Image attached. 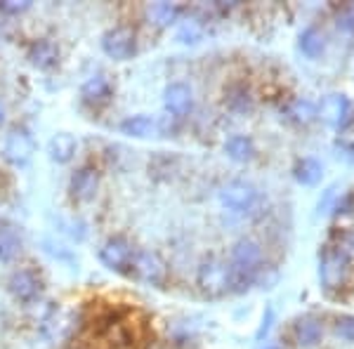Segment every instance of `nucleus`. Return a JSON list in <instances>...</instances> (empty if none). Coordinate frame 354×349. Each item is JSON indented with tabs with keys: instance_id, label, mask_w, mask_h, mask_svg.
<instances>
[{
	"instance_id": "1",
	"label": "nucleus",
	"mask_w": 354,
	"mask_h": 349,
	"mask_svg": "<svg viewBox=\"0 0 354 349\" xmlns=\"http://www.w3.org/2000/svg\"><path fill=\"white\" fill-rule=\"evenodd\" d=\"M227 265H230V290L245 293L250 285H255L260 269L265 267V248L250 236L239 238L232 245V255Z\"/></svg>"
},
{
	"instance_id": "2",
	"label": "nucleus",
	"mask_w": 354,
	"mask_h": 349,
	"mask_svg": "<svg viewBox=\"0 0 354 349\" xmlns=\"http://www.w3.org/2000/svg\"><path fill=\"white\" fill-rule=\"evenodd\" d=\"M354 272V260L335 250L333 245L324 243L319 253V283L328 297H340V290L350 285Z\"/></svg>"
},
{
	"instance_id": "3",
	"label": "nucleus",
	"mask_w": 354,
	"mask_h": 349,
	"mask_svg": "<svg viewBox=\"0 0 354 349\" xmlns=\"http://www.w3.org/2000/svg\"><path fill=\"white\" fill-rule=\"evenodd\" d=\"M196 285L205 297H222L230 293V265L218 255L203 257L196 269Z\"/></svg>"
},
{
	"instance_id": "4",
	"label": "nucleus",
	"mask_w": 354,
	"mask_h": 349,
	"mask_svg": "<svg viewBox=\"0 0 354 349\" xmlns=\"http://www.w3.org/2000/svg\"><path fill=\"white\" fill-rule=\"evenodd\" d=\"M220 203L232 213H253L260 203V191L245 180H230L218 191Z\"/></svg>"
},
{
	"instance_id": "5",
	"label": "nucleus",
	"mask_w": 354,
	"mask_h": 349,
	"mask_svg": "<svg viewBox=\"0 0 354 349\" xmlns=\"http://www.w3.org/2000/svg\"><path fill=\"white\" fill-rule=\"evenodd\" d=\"M135 253H137V250L133 248V243H130L125 236H111V238H106V241L102 243L97 257H100V262L109 269V272H113V274H130Z\"/></svg>"
},
{
	"instance_id": "6",
	"label": "nucleus",
	"mask_w": 354,
	"mask_h": 349,
	"mask_svg": "<svg viewBox=\"0 0 354 349\" xmlns=\"http://www.w3.org/2000/svg\"><path fill=\"white\" fill-rule=\"evenodd\" d=\"M130 274L137 281L153 285V288H161L165 279H168V265H165V260L156 250H137Z\"/></svg>"
},
{
	"instance_id": "7",
	"label": "nucleus",
	"mask_w": 354,
	"mask_h": 349,
	"mask_svg": "<svg viewBox=\"0 0 354 349\" xmlns=\"http://www.w3.org/2000/svg\"><path fill=\"white\" fill-rule=\"evenodd\" d=\"M102 53L113 62H125L137 53V36L130 26H111L102 36Z\"/></svg>"
},
{
	"instance_id": "8",
	"label": "nucleus",
	"mask_w": 354,
	"mask_h": 349,
	"mask_svg": "<svg viewBox=\"0 0 354 349\" xmlns=\"http://www.w3.org/2000/svg\"><path fill=\"white\" fill-rule=\"evenodd\" d=\"M3 153L10 163L21 168V165H26L33 158V153H36V142H33V137L28 135L24 128H12L5 135Z\"/></svg>"
},
{
	"instance_id": "9",
	"label": "nucleus",
	"mask_w": 354,
	"mask_h": 349,
	"mask_svg": "<svg viewBox=\"0 0 354 349\" xmlns=\"http://www.w3.org/2000/svg\"><path fill=\"white\" fill-rule=\"evenodd\" d=\"M319 116H322L330 128H338V130L347 128V123H350L354 116L352 102L342 93H330L324 97L322 106H319Z\"/></svg>"
},
{
	"instance_id": "10",
	"label": "nucleus",
	"mask_w": 354,
	"mask_h": 349,
	"mask_svg": "<svg viewBox=\"0 0 354 349\" xmlns=\"http://www.w3.org/2000/svg\"><path fill=\"white\" fill-rule=\"evenodd\" d=\"M8 290L21 305H31L38 295H41V279L31 269H17L12 276L8 279Z\"/></svg>"
},
{
	"instance_id": "11",
	"label": "nucleus",
	"mask_w": 354,
	"mask_h": 349,
	"mask_svg": "<svg viewBox=\"0 0 354 349\" xmlns=\"http://www.w3.org/2000/svg\"><path fill=\"white\" fill-rule=\"evenodd\" d=\"M290 333H293L295 345L300 349H314L322 345V340H324V323H322V319L314 317V314H302V317H298L293 321Z\"/></svg>"
},
{
	"instance_id": "12",
	"label": "nucleus",
	"mask_w": 354,
	"mask_h": 349,
	"mask_svg": "<svg viewBox=\"0 0 354 349\" xmlns=\"http://www.w3.org/2000/svg\"><path fill=\"white\" fill-rule=\"evenodd\" d=\"M97 189H100V173L93 165H83L76 173L71 175V182H68V191L76 201L81 203H90L97 196Z\"/></svg>"
},
{
	"instance_id": "13",
	"label": "nucleus",
	"mask_w": 354,
	"mask_h": 349,
	"mask_svg": "<svg viewBox=\"0 0 354 349\" xmlns=\"http://www.w3.org/2000/svg\"><path fill=\"white\" fill-rule=\"evenodd\" d=\"M163 106L173 118L189 116L194 109V93L187 83H170L163 90Z\"/></svg>"
},
{
	"instance_id": "14",
	"label": "nucleus",
	"mask_w": 354,
	"mask_h": 349,
	"mask_svg": "<svg viewBox=\"0 0 354 349\" xmlns=\"http://www.w3.org/2000/svg\"><path fill=\"white\" fill-rule=\"evenodd\" d=\"M26 57L36 68L50 71V68H55L57 62H59V48H57V43L50 41V38H41V41H33L28 45Z\"/></svg>"
},
{
	"instance_id": "15",
	"label": "nucleus",
	"mask_w": 354,
	"mask_h": 349,
	"mask_svg": "<svg viewBox=\"0 0 354 349\" xmlns=\"http://www.w3.org/2000/svg\"><path fill=\"white\" fill-rule=\"evenodd\" d=\"M113 93L111 88V81L109 76L104 73H93V76L85 78V83L81 85V97L85 104H93V106H100L104 102H109V97Z\"/></svg>"
},
{
	"instance_id": "16",
	"label": "nucleus",
	"mask_w": 354,
	"mask_h": 349,
	"mask_svg": "<svg viewBox=\"0 0 354 349\" xmlns=\"http://www.w3.org/2000/svg\"><path fill=\"white\" fill-rule=\"evenodd\" d=\"M78 151V142L71 133H57L48 140V158L53 163L64 165L68 161H73Z\"/></svg>"
},
{
	"instance_id": "17",
	"label": "nucleus",
	"mask_w": 354,
	"mask_h": 349,
	"mask_svg": "<svg viewBox=\"0 0 354 349\" xmlns=\"http://www.w3.org/2000/svg\"><path fill=\"white\" fill-rule=\"evenodd\" d=\"M293 177L302 187H317L324 177V163L314 156H302L293 165Z\"/></svg>"
},
{
	"instance_id": "18",
	"label": "nucleus",
	"mask_w": 354,
	"mask_h": 349,
	"mask_svg": "<svg viewBox=\"0 0 354 349\" xmlns=\"http://www.w3.org/2000/svg\"><path fill=\"white\" fill-rule=\"evenodd\" d=\"M225 104L232 109L234 113H250L255 106V97L250 93V88L243 81L232 83L225 90Z\"/></svg>"
},
{
	"instance_id": "19",
	"label": "nucleus",
	"mask_w": 354,
	"mask_h": 349,
	"mask_svg": "<svg viewBox=\"0 0 354 349\" xmlns=\"http://www.w3.org/2000/svg\"><path fill=\"white\" fill-rule=\"evenodd\" d=\"M121 133L128 137H135V140H149V137L158 135V123L153 121L151 116L137 113V116H128L121 123Z\"/></svg>"
},
{
	"instance_id": "20",
	"label": "nucleus",
	"mask_w": 354,
	"mask_h": 349,
	"mask_svg": "<svg viewBox=\"0 0 354 349\" xmlns=\"http://www.w3.org/2000/svg\"><path fill=\"white\" fill-rule=\"evenodd\" d=\"M225 153L236 163H248L255 158V142L248 135H232L225 142Z\"/></svg>"
},
{
	"instance_id": "21",
	"label": "nucleus",
	"mask_w": 354,
	"mask_h": 349,
	"mask_svg": "<svg viewBox=\"0 0 354 349\" xmlns=\"http://www.w3.org/2000/svg\"><path fill=\"white\" fill-rule=\"evenodd\" d=\"M300 53L305 57H310V59H317V57L324 55V50H326V36H324V31L319 26H307L305 31L300 33Z\"/></svg>"
},
{
	"instance_id": "22",
	"label": "nucleus",
	"mask_w": 354,
	"mask_h": 349,
	"mask_svg": "<svg viewBox=\"0 0 354 349\" xmlns=\"http://www.w3.org/2000/svg\"><path fill=\"white\" fill-rule=\"evenodd\" d=\"M180 5L175 3H153L147 8V19H149V24L158 26V28H165L170 24H175V21H180Z\"/></svg>"
},
{
	"instance_id": "23",
	"label": "nucleus",
	"mask_w": 354,
	"mask_h": 349,
	"mask_svg": "<svg viewBox=\"0 0 354 349\" xmlns=\"http://www.w3.org/2000/svg\"><path fill=\"white\" fill-rule=\"evenodd\" d=\"M21 253V236L15 227H0V262H12Z\"/></svg>"
},
{
	"instance_id": "24",
	"label": "nucleus",
	"mask_w": 354,
	"mask_h": 349,
	"mask_svg": "<svg viewBox=\"0 0 354 349\" xmlns=\"http://www.w3.org/2000/svg\"><path fill=\"white\" fill-rule=\"evenodd\" d=\"M288 116L293 118L295 123L300 125H310L319 118V106L314 104L312 100H305V97H298L288 104Z\"/></svg>"
},
{
	"instance_id": "25",
	"label": "nucleus",
	"mask_w": 354,
	"mask_h": 349,
	"mask_svg": "<svg viewBox=\"0 0 354 349\" xmlns=\"http://www.w3.org/2000/svg\"><path fill=\"white\" fill-rule=\"evenodd\" d=\"M175 38L185 45H194L203 38V24L194 17H187V19H180L177 24V31H175Z\"/></svg>"
},
{
	"instance_id": "26",
	"label": "nucleus",
	"mask_w": 354,
	"mask_h": 349,
	"mask_svg": "<svg viewBox=\"0 0 354 349\" xmlns=\"http://www.w3.org/2000/svg\"><path fill=\"white\" fill-rule=\"evenodd\" d=\"M326 243L354 260V229H333Z\"/></svg>"
},
{
	"instance_id": "27",
	"label": "nucleus",
	"mask_w": 354,
	"mask_h": 349,
	"mask_svg": "<svg viewBox=\"0 0 354 349\" xmlns=\"http://www.w3.org/2000/svg\"><path fill=\"white\" fill-rule=\"evenodd\" d=\"M333 330L342 342L354 345V314H340V317H335Z\"/></svg>"
},
{
	"instance_id": "28",
	"label": "nucleus",
	"mask_w": 354,
	"mask_h": 349,
	"mask_svg": "<svg viewBox=\"0 0 354 349\" xmlns=\"http://www.w3.org/2000/svg\"><path fill=\"white\" fill-rule=\"evenodd\" d=\"M335 203H338V187L333 185L322 194V198H319V203H317V213L319 215L330 213V210H335Z\"/></svg>"
},
{
	"instance_id": "29",
	"label": "nucleus",
	"mask_w": 354,
	"mask_h": 349,
	"mask_svg": "<svg viewBox=\"0 0 354 349\" xmlns=\"http://www.w3.org/2000/svg\"><path fill=\"white\" fill-rule=\"evenodd\" d=\"M26 10H31V3L28 0H3L0 3V12H5V15H21V12H26Z\"/></svg>"
},
{
	"instance_id": "30",
	"label": "nucleus",
	"mask_w": 354,
	"mask_h": 349,
	"mask_svg": "<svg viewBox=\"0 0 354 349\" xmlns=\"http://www.w3.org/2000/svg\"><path fill=\"white\" fill-rule=\"evenodd\" d=\"M272 321H274V309L267 307V314L262 317V326H260V330H258V340L267 337V333H270V328H272Z\"/></svg>"
},
{
	"instance_id": "31",
	"label": "nucleus",
	"mask_w": 354,
	"mask_h": 349,
	"mask_svg": "<svg viewBox=\"0 0 354 349\" xmlns=\"http://www.w3.org/2000/svg\"><path fill=\"white\" fill-rule=\"evenodd\" d=\"M142 349H170V347L165 345V342H161V340H149Z\"/></svg>"
},
{
	"instance_id": "32",
	"label": "nucleus",
	"mask_w": 354,
	"mask_h": 349,
	"mask_svg": "<svg viewBox=\"0 0 354 349\" xmlns=\"http://www.w3.org/2000/svg\"><path fill=\"white\" fill-rule=\"evenodd\" d=\"M260 349H281V347H279L277 342H270V340H265V342H262V347H260Z\"/></svg>"
},
{
	"instance_id": "33",
	"label": "nucleus",
	"mask_w": 354,
	"mask_h": 349,
	"mask_svg": "<svg viewBox=\"0 0 354 349\" xmlns=\"http://www.w3.org/2000/svg\"><path fill=\"white\" fill-rule=\"evenodd\" d=\"M3 125H5V106L0 104V128H3Z\"/></svg>"
},
{
	"instance_id": "34",
	"label": "nucleus",
	"mask_w": 354,
	"mask_h": 349,
	"mask_svg": "<svg viewBox=\"0 0 354 349\" xmlns=\"http://www.w3.org/2000/svg\"><path fill=\"white\" fill-rule=\"evenodd\" d=\"M0 227H3V222H0Z\"/></svg>"
}]
</instances>
